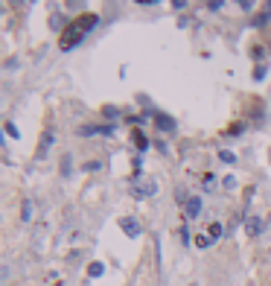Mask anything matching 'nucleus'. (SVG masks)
I'll return each instance as SVG.
<instances>
[{
    "instance_id": "1",
    "label": "nucleus",
    "mask_w": 271,
    "mask_h": 286,
    "mask_svg": "<svg viewBox=\"0 0 271 286\" xmlns=\"http://www.w3.org/2000/svg\"><path fill=\"white\" fill-rule=\"evenodd\" d=\"M99 24V18H96L94 12H85V15H79V18H73L70 24H67V29L61 32V38H59V47L67 53V50H73L79 41H82L94 26Z\"/></svg>"
},
{
    "instance_id": "2",
    "label": "nucleus",
    "mask_w": 271,
    "mask_h": 286,
    "mask_svg": "<svg viewBox=\"0 0 271 286\" xmlns=\"http://www.w3.org/2000/svg\"><path fill=\"white\" fill-rule=\"evenodd\" d=\"M154 193H158V184H154V178H149V175H143V178H137L131 184V196H134V199H152Z\"/></svg>"
},
{
    "instance_id": "3",
    "label": "nucleus",
    "mask_w": 271,
    "mask_h": 286,
    "mask_svg": "<svg viewBox=\"0 0 271 286\" xmlns=\"http://www.w3.org/2000/svg\"><path fill=\"white\" fill-rule=\"evenodd\" d=\"M120 228H123V234H126L129 239H137V237L143 234L140 222H137L134 216H123V219H120Z\"/></svg>"
},
{
    "instance_id": "4",
    "label": "nucleus",
    "mask_w": 271,
    "mask_h": 286,
    "mask_svg": "<svg viewBox=\"0 0 271 286\" xmlns=\"http://www.w3.org/2000/svg\"><path fill=\"white\" fill-rule=\"evenodd\" d=\"M262 228H265V219H259V216H248V219H245L248 237H259V234H262Z\"/></svg>"
},
{
    "instance_id": "5",
    "label": "nucleus",
    "mask_w": 271,
    "mask_h": 286,
    "mask_svg": "<svg viewBox=\"0 0 271 286\" xmlns=\"http://www.w3.org/2000/svg\"><path fill=\"white\" fill-rule=\"evenodd\" d=\"M154 123H158V129H161V131H175V120L169 117V114L154 111Z\"/></svg>"
},
{
    "instance_id": "6",
    "label": "nucleus",
    "mask_w": 271,
    "mask_h": 286,
    "mask_svg": "<svg viewBox=\"0 0 271 286\" xmlns=\"http://www.w3.org/2000/svg\"><path fill=\"white\" fill-rule=\"evenodd\" d=\"M184 210H187V219H196L201 213V199L199 196H189L187 204H184Z\"/></svg>"
},
{
    "instance_id": "7",
    "label": "nucleus",
    "mask_w": 271,
    "mask_h": 286,
    "mask_svg": "<svg viewBox=\"0 0 271 286\" xmlns=\"http://www.w3.org/2000/svg\"><path fill=\"white\" fill-rule=\"evenodd\" d=\"M111 131H114V126H82L79 134L82 137H91V134H111Z\"/></svg>"
},
{
    "instance_id": "8",
    "label": "nucleus",
    "mask_w": 271,
    "mask_h": 286,
    "mask_svg": "<svg viewBox=\"0 0 271 286\" xmlns=\"http://www.w3.org/2000/svg\"><path fill=\"white\" fill-rule=\"evenodd\" d=\"M131 140H134V146H137L140 152L149 146V140H146V134H143V131H134V134H131Z\"/></svg>"
},
{
    "instance_id": "9",
    "label": "nucleus",
    "mask_w": 271,
    "mask_h": 286,
    "mask_svg": "<svg viewBox=\"0 0 271 286\" xmlns=\"http://www.w3.org/2000/svg\"><path fill=\"white\" fill-rule=\"evenodd\" d=\"M50 143H53V131H47V134L41 137V149H38V158H44V152L50 149Z\"/></svg>"
},
{
    "instance_id": "10",
    "label": "nucleus",
    "mask_w": 271,
    "mask_h": 286,
    "mask_svg": "<svg viewBox=\"0 0 271 286\" xmlns=\"http://www.w3.org/2000/svg\"><path fill=\"white\" fill-rule=\"evenodd\" d=\"M207 237H210V242H216V239L222 237V225H219V222H213V225L207 228Z\"/></svg>"
},
{
    "instance_id": "11",
    "label": "nucleus",
    "mask_w": 271,
    "mask_h": 286,
    "mask_svg": "<svg viewBox=\"0 0 271 286\" xmlns=\"http://www.w3.org/2000/svg\"><path fill=\"white\" fill-rule=\"evenodd\" d=\"M102 272H105L102 263H91V266H88V274H91V277H102Z\"/></svg>"
},
{
    "instance_id": "12",
    "label": "nucleus",
    "mask_w": 271,
    "mask_h": 286,
    "mask_svg": "<svg viewBox=\"0 0 271 286\" xmlns=\"http://www.w3.org/2000/svg\"><path fill=\"white\" fill-rule=\"evenodd\" d=\"M70 169H73V161H70V155H64L61 158V175H70Z\"/></svg>"
},
{
    "instance_id": "13",
    "label": "nucleus",
    "mask_w": 271,
    "mask_h": 286,
    "mask_svg": "<svg viewBox=\"0 0 271 286\" xmlns=\"http://www.w3.org/2000/svg\"><path fill=\"white\" fill-rule=\"evenodd\" d=\"M265 73H268V64H259V67H254V79H265Z\"/></svg>"
},
{
    "instance_id": "14",
    "label": "nucleus",
    "mask_w": 271,
    "mask_h": 286,
    "mask_svg": "<svg viewBox=\"0 0 271 286\" xmlns=\"http://www.w3.org/2000/svg\"><path fill=\"white\" fill-rule=\"evenodd\" d=\"M219 158H222L224 164H236V155H234V152H227V149H222V152H219Z\"/></svg>"
},
{
    "instance_id": "15",
    "label": "nucleus",
    "mask_w": 271,
    "mask_h": 286,
    "mask_svg": "<svg viewBox=\"0 0 271 286\" xmlns=\"http://www.w3.org/2000/svg\"><path fill=\"white\" fill-rule=\"evenodd\" d=\"M3 129H6V134H9V137H18V134H21V131L15 129V123H6Z\"/></svg>"
},
{
    "instance_id": "16",
    "label": "nucleus",
    "mask_w": 271,
    "mask_h": 286,
    "mask_svg": "<svg viewBox=\"0 0 271 286\" xmlns=\"http://www.w3.org/2000/svg\"><path fill=\"white\" fill-rule=\"evenodd\" d=\"M196 245H199V248H207V245H213V242H210V237H199L196 239Z\"/></svg>"
},
{
    "instance_id": "17",
    "label": "nucleus",
    "mask_w": 271,
    "mask_h": 286,
    "mask_svg": "<svg viewBox=\"0 0 271 286\" xmlns=\"http://www.w3.org/2000/svg\"><path fill=\"white\" fill-rule=\"evenodd\" d=\"M29 216H32V204L24 202V222H29Z\"/></svg>"
},
{
    "instance_id": "18",
    "label": "nucleus",
    "mask_w": 271,
    "mask_h": 286,
    "mask_svg": "<svg viewBox=\"0 0 271 286\" xmlns=\"http://www.w3.org/2000/svg\"><path fill=\"white\" fill-rule=\"evenodd\" d=\"M172 6H175V9H184V6H187V0H172Z\"/></svg>"
},
{
    "instance_id": "19",
    "label": "nucleus",
    "mask_w": 271,
    "mask_h": 286,
    "mask_svg": "<svg viewBox=\"0 0 271 286\" xmlns=\"http://www.w3.org/2000/svg\"><path fill=\"white\" fill-rule=\"evenodd\" d=\"M236 3H239L242 9H248V6H251V0H236Z\"/></svg>"
},
{
    "instance_id": "20",
    "label": "nucleus",
    "mask_w": 271,
    "mask_h": 286,
    "mask_svg": "<svg viewBox=\"0 0 271 286\" xmlns=\"http://www.w3.org/2000/svg\"><path fill=\"white\" fill-rule=\"evenodd\" d=\"M262 12H268V15H271V0H265V9H262Z\"/></svg>"
},
{
    "instance_id": "21",
    "label": "nucleus",
    "mask_w": 271,
    "mask_h": 286,
    "mask_svg": "<svg viewBox=\"0 0 271 286\" xmlns=\"http://www.w3.org/2000/svg\"><path fill=\"white\" fill-rule=\"evenodd\" d=\"M134 3H158V0H134Z\"/></svg>"
}]
</instances>
